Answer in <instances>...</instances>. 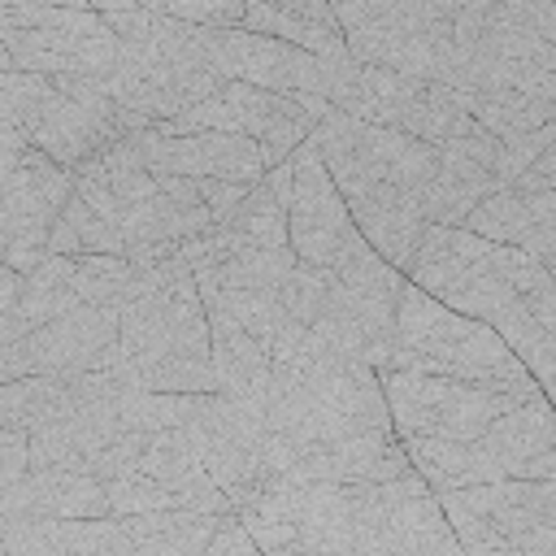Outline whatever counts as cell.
Returning <instances> with one entry per match:
<instances>
[{
	"label": "cell",
	"mask_w": 556,
	"mask_h": 556,
	"mask_svg": "<svg viewBox=\"0 0 556 556\" xmlns=\"http://www.w3.org/2000/svg\"><path fill=\"white\" fill-rule=\"evenodd\" d=\"M117 382L152 395H213L208 321L195 269L182 248L174 256L135 265V291L117 313Z\"/></svg>",
	"instance_id": "1"
},
{
	"label": "cell",
	"mask_w": 556,
	"mask_h": 556,
	"mask_svg": "<svg viewBox=\"0 0 556 556\" xmlns=\"http://www.w3.org/2000/svg\"><path fill=\"white\" fill-rule=\"evenodd\" d=\"M261 417L291 456H304L334 439L391 430L378 374L321 348L313 330L300 339V348L274 361Z\"/></svg>",
	"instance_id": "2"
},
{
	"label": "cell",
	"mask_w": 556,
	"mask_h": 556,
	"mask_svg": "<svg viewBox=\"0 0 556 556\" xmlns=\"http://www.w3.org/2000/svg\"><path fill=\"white\" fill-rule=\"evenodd\" d=\"M404 278L443 308L491 326L513 304H526L556 330V278L547 265L517 248L486 243L465 226H426Z\"/></svg>",
	"instance_id": "3"
},
{
	"label": "cell",
	"mask_w": 556,
	"mask_h": 556,
	"mask_svg": "<svg viewBox=\"0 0 556 556\" xmlns=\"http://www.w3.org/2000/svg\"><path fill=\"white\" fill-rule=\"evenodd\" d=\"M387 369L452 378V382H469V387H482V391H495L508 400L547 395L521 369V361L500 343V334L491 326L443 308L439 300L417 291L408 278H404L400 304H395V352H391Z\"/></svg>",
	"instance_id": "4"
},
{
	"label": "cell",
	"mask_w": 556,
	"mask_h": 556,
	"mask_svg": "<svg viewBox=\"0 0 556 556\" xmlns=\"http://www.w3.org/2000/svg\"><path fill=\"white\" fill-rule=\"evenodd\" d=\"M330 182L339 187L352 226L361 230V239L391 265V269H408L417 256V243L426 235L421 222V204L417 195H408L404 187L391 182V174L361 148L356 139V122L343 113H326L317 122V130L308 135Z\"/></svg>",
	"instance_id": "5"
},
{
	"label": "cell",
	"mask_w": 556,
	"mask_h": 556,
	"mask_svg": "<svg viewBox=\"0 0 556 556\" xmlns=\"http://www.w3.org/2000/svg\"><path fill=\"white\" fill-rule=\"evenodd\" d=\"M330 9L356 65L447 87L456 17L452 0H343Z\"/></svg>",
	"instance_id": "6"
},
{
	"label": "cell",
	"mask_w": 556,
	"mask_h": 556,
	"mask_svg": "<svg viewBox=\"0 0 556 556\" xmlns=\"http://www.w3.org/2000/svg\"><path fill=\"white\" fill-rule=\"evenodd\" d=\"M404 274L391 269L374 248L326 269V300L317 321L308 326L313 339L374 374L391 365L395 352V304H400Z\"/></svg>",
	"instance_id": "7"
},
{
	"label": "cell",
	"mask_w": 556,
	"mask_h": 556,
	"mask_svg": "<svg viewBox=\"0 0 556 556\" xmlns=\"http://www.w3.org/2000/svg\"><path fill=\"white\" fill-rule=\"evenodd\" d=\"M330 109L343 113V117L369 122V126L400 130V135H408L417 143H430V148L478 126L465 113L460 91L439 87V83L400 78V74L369 70V65H356V74L343 83V91L330 100Z\"/></svg>",
	"instance_id": "8"
},
{
	"label": "cell",
	"mask_w": 556,
	"mask_h": 556,
	"mask_svg": "<svg viewBox=\"0 0 556 556\" xmlns=\"http://www.w3.org/2000/svg\"><path fill=\"white\" fill-rule=\"evenodd\" d=\"M382 400L391 413L395 439L426 434V439H482L495 417H504L517 400L452 382V378H426L404 369H382Z\"/></svg>",
	"instance_id": "9"
},
{
	"label": "cell",
	"mask_w": 556,
	"mask_h": 556,
	"mask_svg": "<svg viewBox=\"0 0 556 556\" xmlns=\"http://www.w3.org/2000/svg\"><path fill=\"white\" fill-rule=\"evenodd\" d=\"M70 195L74 174L26 148V156L0 174V265H9L17 278L43 265L52 222Z\"/></svg>",
	"instance_id": "10"
},
{
	"label": "cell",
	"mask_w": 556,
	"mask_h": 556,
	"mask_svg": "<svg viewBox=\"0 0 556 556\" xmlns=\"http://www.w3.org/2000/svg\"><path fill=\"white\" fill-rule=\"evenodd\" d=\"M287 248L295 252V261L317 265V269H334L339 261L356 256L361 248H369L361 239V230L348 217V204L339 195V187L330 182L313 139H304L291 152V208H287Z\"/></svg>",
	"instance_id": "11"
},
{
	"label": "cell",
	"mask_w": 556,
	"mask_h": 556,
	"mask_svg": "<svg viewBox=\"0 0 556 556\" xmlns=\"http://www.w3.org/2000/svg\"><path fill=\"white\" fill-rule=\"evenodd\" d=\"M200 43H204L208 65L226 83H243V87L274 91V96H321V61L282 39L252 35L243 26L235 30L200 26Z\"/></svg>",
	"instance_id": "12"
},
{
	"label": "cell",
	"mask_w": 556,
	"mask_h": 556,
	"mask_svg": "<svg viewBox=\"0 0 556 556\" xmlns=\"http://www.w3.org/2000/svg\"><path fill=\"white\" fill-rule=\"evenodd\" d=\"M139 165L152 178H217L252 187L261 182L265 165L252 139L226 135V130H200V135H161L156 126L130 135Z\"/></svg>",
	"instance_id": "13"
},
{
	"label": "cell",
	"mask_w": 556,
	"mask_h": 556,
	"mask_svg": "<svg viewBox=\"0 0 556 556\" xmlns=\"http://www.w3.org/2000/svg\"><path fill=\"white\" fill-rule=\"evenodd\" d=\"M452 495L482 521V530H491L521 556H556V482L500 478Z\"/></svg>",
	"instance_id": "14"
},
{
	"label": "cell",
	"mask_w": 556,
	"mask_h": 556,
	"mask_svg": "<svg viewBox=\"0 0 556 556\" xmlns=\"http://www.w3.org/2000/svg\"><path fill=\"white\" fill-rule=\"evenodd\" d=\"M26 365L39 378H74V374H109L117 365V313L74 304L56 321L30 330L22 339Z\"/></svg>",
	"instance_id": "15"
},
{
	"label": "cell",
	"mask_w": 556,
	"mask_h": 556,
	"mask_svg": "<svg viewBox=\"0 0 556 556\" xmlns=\"http://www.w3.org/2000/svg\"><path fill=\"white\" fill-rule=\"evenodd\" d=\"M495 148L482 126L434 143V174L421 195V222L426 226H465V217L495 191Z\"/></svg>",
	"instance_id": "16"
},
{
	"label": "cell",
	"mask_w": 556,
	"mask_h": 556,
	"mask_svg": "<svg viewBox=\"0 0 556 556\" xmlns=\"http://www.w3.org/2000/svg\"><path fill=\"white\" fill-rule=\"evenodd\" d=\"M465 230L486 243L517 248L552 269V261H556V191H491L465 217Z\"/></svg>",
	"instance_id": "17"
},
{
	"label": "cell",
	"mask_w": 556,
	"mask_h": 556,
	"mask_svg": "<svg viewBox=\"0 0 556 556\" xmlns=\"http://www.w3.org/2000/svg\"><path fill=\"white\" fill-rule=\"evenodd\" d=\"M482 447L491 452L504 478L556 482V421H552L547 395L517 400L504 417L491 421V430L482 434Z\"/></svg>",
	"instance_id": "18"
},
{
	"label": "cell",
	"mask_w": 556,
	"mask_h": 556,
	"mask_svg": "<svg viewBox=\"0 0 556 556\" xmlns=\"http://www.w3.org/2000/svg\"><path fill=\"white\" fill-rule=\"evenodd\" d=\"M413 465L395 439V430L387 434H352V439H334L321 443L304 456H295L287 482H334V486H352V482H391L404 478Z\"/></svg>",
	"instance_id": "19"
},
{
	"label": "cell",
	"mask_w": 556,
	"mask_h": 556,
	"mask_svg": "<svg viewBox=\"0 0 556 556\" xmlns=\"http://www.w3.org/2000/svg\"><path fill=\"white\" fill-rule=\"evenodd\" d=\"M243 30L282 39L317 61H334L348 52L334 9L321 0H252L243 4Z\"/></svg>",
	"instance_id": "20"
},
{
	"label": "cell",
	"mask_w": 556,
	"mask_h": 556,
	"mask_svg": "<svg viewBox=\"0 0 556 556\" xmlns=\"http://www.w3.org/2000/svg\"><path fill=\"white\" fill-rule=\"evenodd\" d=\"M139 473L152 478L156 486H165L178 508H195V513H213V517L235 513L226 504V495L213 486V478L204 473V465L191 452V443L178 430H165V434L148 439V447L139 456Z\"/></svg>",
	"instance_id": "21"
},
{
	"label": "cell",
	"mask_w": 556,
	"mask_h": 556,
	"mask_svg": "<svg viewBox=\"0 0 556 556\" xmlns=\"http://www.w3.org/2000/svg\"><path fill=\"white\" fill-rule=\"evenodd\" d=\"M204 321H208V361H213L217 395H230V400H243V404L261 408L265 387H269V369H274L269 352L222 313L204 308Z\"/></svg>",
	"instance_id": "22"
},
{
	"label": "cell",
	"mask_w": 556,
	"mask_h": 556,
	"mask_svg": "<svg viewBox=\"0 0 556 556\" xmlns=\"http://www.w3.org/2000/svg\"><path fill=\"white\" fill-rule=\"evenodd\" d=\"M413 473L439 495V491H465V486H482V482H500L504 473L495 469L491 452L482 447V439H426V434H408L400 439Z\"/></svg>",
	"instance_id": "23"
},
{
	"label": "cell",
	"mask_w": 556,
	"mask_h": 556,
	"mask_svg": "<svg viewBox=\"0 0 556 556\" xmlns=\"http://www.w3.org/2000/svg\"><path fill=\"white\" fill-rule=\"evenodd\" d=\"M117 521L126 526L139 556H204L217 530V517L195 513V508H161V513H139V517H117Z\"/></svg>",
	"instance_id": "24"
},
{
	"label": "cell",
	"mask_w": 556,
	"mask_h": 556,
	"mask_svg": "<svg viewBox=\"0 0 556 556\" xmlns=\"http://www.w3.org/2000/svg\"><path fill=\"white\" fill-rule=\"evenodd\" d=\"M465 113L491 135V139H517L547 122H556V100L530 96V91H465Z\"/></svg>",
	"instance_id": "25"
},
{
	"label": "cell",
	"mask_w": 556,
	"mask_h": 556,
	"mask_svg": "<svg viewBox=\"0 0 556 556\" xmlns=\"http://www.w3.org/2000/svg\"><path fill=\"white\" fill-rule=\"evenodd\" d=\"M70 278H74V261L70 256H43V265H35L30 274H22L17 300H13V317H17L22 334L56 321L61 313H70L78 304Z\"/></svg>",
	"instance_id": "26"
},
{
	"label": "cell",
	"mask_w": 556,
	"mask_h": 556,
	"mask_svg": "<svg viewBox=\"0 0 556 556\" xmlns=\"http://www.w3.org/2000/svg\"><path fill=\"white\" fill-rule=\"evenodd\" d=\"M295 269V252L291 248H243V252H230L222 256L217 265H204L195 269V278H208L226 291H265V295H278L282 282L291 278Z\"/></svg>",
	"instance_id": "27"
},
{
	"label": "cell",
	"mask_w": 556,
	"mask_h": 556,
	"mask_svg": "<svg viewBox=\"0 0 556 556\" xmlns=\"http://www.w3.org/2000/svg\"><path fill=\"white\" fill-rule=\"evenodd\" d=\"M48 256H126V239L96 208H87L78 195H70L52 222Z\"/></svg>",
	"instance_id": "28"
},
{
	"label": "cell",
	"mask_w": 556,
	"mask_h": 556,
	"mask_svg": "<svg viewBox=\"0 0 556 556\" xmlns=\"http://www.w3.org/2000/svg\"><path fill=\"white\" fill-rule=\"evenodd\" d=\"M56 87L52 78L39 74H22V70H0V135L30 143V135L43 126V117L56 104Z\"/></svg>",
	"instance_id": "29"
},
{
	"label": "cell",
	"mask_w": 556,
	"mask_h": 556,
	"mask_svg": "<svg viewBox=\"0 0 556 556\" xmlns=\"http://www.w3.org/2000/svg\"><path fill=\"white\" fill-rule=\"evenodd\" d=\"M491 330H495L500 343L521 361V369L539 382V391H547L552 365H556V330L543 326L526 304H513L508 313H500V317L491 321Z\"/></svg>",
	"instance_id": "30"
},
{
	"label": "cell",
	"mask_w": 556,
	"mask_h": 556,
	"mask_svg": "<svg viewBox=\"0 0 556 556\" xmlns=\"http://www.w3.org/2000/svg\"><path fill=\"white\" fill-rule=\"evenodd\" d=\"M74 261V295L78 304L122 313L135 291V265L126 256H70Z\"/></svg>",
	"instance_id": "31"
},
{
	"label": "cell",
	"mask_w": 556,
	"mask_h": 556,
	"mask_svg": "<svg viewBox=\"0 0 556 556\" xmlns=\"http://www.w3.org/2000/svg\"><path fill=\"white\" fill-rule=\"evenodd\" d=\"M547 152H556V122H547V126H539V130H530V135L504 139V143L495 148V191L517 187V182L530 174V165H534L539 156H547Z\"/></svg>",
	"instance_id": "32"
},
{
	"label": "cell",
	"mask_w": 556,
	"mask_h": 556,
	"mask_svg": "<svg viewBox=\"0 0 556 556\" xmlns=\"http://www.w3.org/2000/svg\"><path fill=\"white\" fill-rule=\"evenodd\" d=\"M104 500H109V517H139V513H161V508H178L169 500L165 486H156L152 478L135 473H117L104 482Z\"/></svg>",
	"instance_id": "33"
},
{
	"label": "cell",
	"mask_w": 556,
	"mask_h": 556,
	"mask_svg": "<svg viewBox=\"0 0 556 556\" xmlns=\"http://www.w3.org/2000/svg\"><path fill=\"white\" fill-rule=\"evenodd\" d=\"M156 13L187 22V26H204V30H235L243 26V0H174V4H152Z\"/></svg>",
	"instance_id": "34"
},
{
	"label": "cell",
	"mask_w": 556,
	"mask_h": 556,
	"mask_svg": "<svg viewBox=\"0 0 556 556\" xmlns=\"http://www.w3.org/2000/svg\"><path fill=\"white\" fill-rule=\"evenodd\" d=\"M191 182H195L200 204L208 208L213 230H217V226H226V222L235 217V208L243 204V195H248V187H239V182H217V178H191Z\"/></svg>",
	"instance_id": "35"
},
{
	"label": "cell",
	"mask_w": 556,
	"mask_h": 556,
	"mask_svg": "<svg viewBox=\"0 0 556 556\" xmlns=\"http://www.w3.org/2000/svg\"><path fill=\"white\" fill-rule=\"evenodd\" d=\"M204 556H261V547L252 543V534L243 530V521L235 513H226V517H217V530H213Z\"/></svg>",
	"instance_id": "36"
},
{
	"label": "cell",
	"mask_w": 556,
	"mask_h": 556,
	"mask_svg": "<svg viewBox=\"0 0 556 556\" xmlns=\"http://www.w3.org/2000/svg\"><path fill=\"white\" fill-rule=\"evenodd\" d=\"M30 469V456H26V434L22 430H9L0 426V482H13Z\"/></svg>",
	"instance_id": "37"
},
{
	"label": "cell",
	"mask_w": 556,
	"mask_h": 556,
	"mask_svg": "<svg viewBox=\"0 0 556 556\" xmlns=\"http://www.w3.org/2000/svg\"><path fill=\"white\" fill-rule=\"evenodd\" d=\"M26 374H30V365H26L22 339H17V343H0V387H4V382H17V378H26Z\"/></svg>",
	"instance_id": "38"
},
{
	"label": "cell",
	"mask_w": 556,
	"mask_h": 556,
	"mask_svg": "<svg viewBox=\"0 0 556 556\" xmlns=\"http://www.w3.org/2000/svg\"><path fill=\"white\" fill-rule=\"evenodd\" d=\"M0 70H13V61H9V52H4V43H0Z\"/></svg>",
	"instance_id": "39"
}]
</instances>
